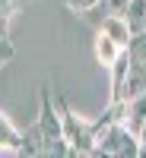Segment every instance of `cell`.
Returning <instances> with one entry per match:
<instances>
[{"instance_id":"obj_1","label":"cell","mask_w":146,"mask_h":158,"mask_svg":"<svg viewBox=\"0 0 146 158\" xmlns=\"http://www.w3.org/2000/svg\"><path fill=\"white\" fill-rule=\"evenodd\" d=\"M38 127H42V136H45V149H48V142H54L64 136V130H60V114L54 108V98H51V89L45 85L42 89V95H38Z\"/></svg>"},{"instance_id":"obj_2","label":"cell","mask_w":146,"mask_h":158,"mask_svg":"<svg viewBox=\"0 0 146 158\" xmlns=\"http://www.w3.org/2000/svg\"><path fill=\"white\" fill-rule=\"evenodd\" d=\"M95 25H99L102 35L114 38L121 48H127V41L134 38V32H130V25H127V19L121 16V13H102V19H95Z\"/></svg>"},{"instance_id":"obj_3","label":"cell","mask_w":146,"mask_h":158,"mask_svg":"<svg viewBox=\"0 0 146 158\" xmlns=\"http://www.w3.org/2000/svg\"><path fill=\"white\" fill-rule=\"evenodd\" d=\"M111 101H121V89H124V79H127V70H130V54L127 48L117 54V60L111 63Z\"/></svg>"},{"instance_id":"obj_4","label":"cell","mask_w":146,"mask_h":158,"mask_svg":"<svg viewBox=\"0 0 146 158\" xmlns=\"http://www.w3.org/2000/svg\"><path fill=\"white\" fill-rule=\"evenodd\" d=\"M19 146H22V130L13 127L7 114H0V149H7V155H19Z\"/></svg>"},{"instance_id":"obj_5","label":"cell","mask_w":146,"mask_h":158,"mask_svg":"<svg viewBox=\"0 0 146 158\" xmlns=\"http://www.w3.org/2000/svg\"><path fill=\"white\" fill-rule=\"evenodd\" d=\"M143 120H146V92L127 101V111H124V127L130 130V133H137V130L143 127Z\"/></svg>"},{"instance_id":"obj_6","label":"cell","mask_w":146,"mask_h":158,"mask_svg":"<svg viewBox=\"0 0 146 158\" xmlns=\"http://www.w3.org/2000/svg\"><path fill=\"white\" fill-rule=\"evenodd\" d=\"M121 44L114 41V38H108V35H102L99 32V38H95V60L102 63V67H111V63L117 60V54H121Z\"/></svg>"},{"instance_id":"obj_7","label":"cell","mask_w":146,"mask_h":158,"mask_svg":"<svg viewBox=\"0 0 146 158\" xmlns=\"http://www.w3.org/2000/svg\"><path fill=\"white\" fill-rule=\"evenodd\" d=\"M19 155H45V136H42V127H38V123H32V127L22 133Z\"/></svg>"},{"instance_id":"obj_8","label":"cell","mask_w":146,"mask_h":158,"mask_svg":"<svg viewBox=\"0 0 146 158\" xmlns=\"http://www.w3.org/2000/svg\"><path fill=\"white\" fill-rule=\"evenodd\" d=\"M124 19H127V25H130V32L146 29V0H127Z\"/></svg>"},{"instance_id":"obj_9","label":"cell","mask_w":146,"mask_h":158,"mask_svg":"<svg viewBox=\"0 0 146 158\" xmlns=\"http://www.w3.org/2000/svg\"><path fill=\"white\" fill-rule=\"evenodd\" d=\"M127 54H130L134 63H143V67H146V29L134 32V38L127 41Z\"/></svg>"},{"instance_id":"obj_10","label":"cell","mask_w":146,"mask_h":158,"mask_svg":"<svg viewBox=\"0 0 146 158\" xmlns=\"http://www.w3.org/2000/svg\"><path fill=\"white\" fill-rule=\"evenodd\" d=\"M105 0H64V6H67L70 13H79V16H89L95 6H102Z\"/></svg>"},{"instance_id":"obj_11","label":"cell","mask_w":146,"mask_h":158,"mask_svg":"<svg viewBox=\"0 0 146 158\" xmlns=\"http://www.w3.org/2000/svg\"><path fill=\"white\" fill-rule=\"evenodd\" d=\"M13 57H16V48L10 44V35H0V67H3V63H10Z\"/></svg>"},{"instance_id":"obj_12","label":"cell","mask_w":146,"mask_h":158,"mask_svg":"<svg viewBox=\"0 0 146 158\" xmlns=\"http://www.w3.org/2000/svg\"><path fill=\"white\" fill-rule=\"evenodd\" d=\"M19 6H22V0H0V16H16L19 13Z\"/></svg>"},{"instance_id":"obj_13","label":"cell","mask_w":146,"mask_h":158,"mask_svg":"<svg viewBox=\"0 0 146 158\" xmlns=\"http://www.w3.org/2000/svg\"><path fill=\"white\" fill-rule=\"evenodd\" d=\"M137 142H140V155H146V120H143V127L137 130Z\"/></svg>"}]
</instances>
